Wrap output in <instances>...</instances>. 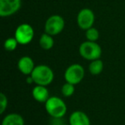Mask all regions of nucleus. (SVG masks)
<instances>
[{
	"label": "nucleus",
	"instance_id": "1",
	"mask_svg": "<svg viewBox=\"0 0 125 125\" xmlns=\"http://www.w3.org/2000/svg\"><path fill=\"white\" fill-rule=\"evenodd\" d=\"M30 75L36 85L45 86V87L52 84L55 77L53 70L46 64L36 65Z\"/></svg>",
	"mask_w": 125,
	"mask_h": 125
},
{
	"label": "nucleus",
	"instance_id": "2",
	"mask_svg": "<svg viewBox=\"0 0 125 125\" xmlns=\"http://www.w3.org/2000/svg\"><path fill=\"white\" fill-rule=\"evenodd\" d=\"M45 109L51 117L62 118L67 113V105L63 99L57 96H52L45 103Z\"/></svg>",
	"mask_w": 125,
	"mask_h": 125
},
{
	"label": "nucleus",
	"instance_id": "3",
	"mask_svg": "<svg viewBox=\"0 0 125 125\" xmlns=\"http://www.w3.org/2000/svg\"><path fill=\"white\" fill-rule=\"evenodd\" d=\"M79 54L85 60L94 61L101 57L102 48L97 42L86 40L79 46Z\"/></svg>",
	"mask_w": 125,
	"mask_h": 125
},
{
	"label": "nucleus",
	"instance_id": "4",
	"mask_svg": "<svg viewBox=\"0 0 125 125\" xmlns=\"http://www.w3.org/2000/svg\"><path fill=\"white\" fill-rule=\"evenodd\" d=\"M85 76V70L80 63H72L64 71V80L73 85L79 84Z\"/></svg>",
	"mask_w": 125,
	"mask_h": 125
},
{
	"label": "nucleus",
	"instance_id": "5",
	"mask_svg": "<svg viewBox=\"0 0 125 125\" xmlns=\"http://www.w3.org/2000/svg\"><path fill=\"white\" fill-rule=\"evenodd\" d=\"M14 37L19 45H27L31 43L34 37V30L28 23H21L16 28Z\"/></svg>",
	"mask_w": 125,
	"mask_h": 125
},
{
	"label": "nucleus",
	"instance_id": "6",
	"mask_svg": "<svg viewBox=\"0 0 125 125\" xmlns=\"http://www.w3.org/2000/svg\"><path fill=\"white\" fill-rule=\"evenodd\" d=\"M65 26V21L63 17L59 15H52L47 18L45 23V33L56 36L62 33Z\"/></svg>",
	"mask_w": 125,
	"mask_h": 125
},
{
	"label": "nucleus",
	"instance_id": "7",
	"mask_svg": "<svg viewBox=\"0 0 125 125\" xmlns=\"http://www.w3.org/2000/svg\"><path fill=\"white\" fill-rule=\"evenodd\" d=\"M76 21L79 28L86 31L94 26V23L95 21V15L92 10L84 8L79 11Z\"/></svg>",
	"mask_w": 125,
	"mask_h": 125
},
{
	"label": "nucleus",
	"instance_id": "8",
	"mask_svg": "<svg viewBox=\"0 0 125 125\" xmlns=\"http://www.w3.org/2000/svg\"><path fill=\"white\" fill-rule=\"evenodd\" d=\"M21 7V0H0V16L9 17Z\"/></svg>",
	"mask_w": 125,
	"mask_h": 125
},
{
	"label": "nucleus",
	"instance_id": "9",
	"mask_svg": "<svg viewBox=\"0 0 125 125\" xmlns=\"http://www.w3.org/2000/svg\"><path fill=\"white\" fill-rule=\"evenodd\" d=\"M36 65L34 61L29 56H23L18 60L17 68L18 70L24 75H30Z\"/></svg>",
	"mask_w": 125,
	"mask_h": 125
},
{
	"label": "nucleus",
	"instance_id": "10",
	"mask_svg": "<svg viewBox=\"0 0 125 125\" xmlns=\"http://www.w3.org/2000/svg\"><path fill=\"white\" fill-rule=\"evenodd\" d=\"M69 123L70 125H91V121L84 111H75L70 114Z\"/></svg>",
	"mask_w": 125,
	"mask_h": 125
},
{
	"label": "nucleus",
	"instance_id": "11",
	"mask_svg": "<svg viewBox=\"0 0 125 125\" xmlns=\"http://www.w3.org/2000/svg\"><path fill=\"white\" fill-rule=\"evenodd\" d=\"M32 96L39 103H45L51 97L49 90L45 86L36 85L32 89Z\"/></svg>",
	"mask_w": 125,
	"mask_h": 125
},
{
	"label": "nucleus",
	"instance_id": "12",
	"mask_svg": "<svg viewBox=\"0 0 125 125\" xmlns=\"http://www.w3.org/2000/svg\"><path fill=\"white\" fill-rule=\"evenodd\" d=\"M1 125H25L22 116L18 113H9L2 120Z\"/></svg>",
	"mask_w": 125,
	"mask_h": 125
},
{
	"label": "nucleus",
	"instance_id": "13",
	"mask_svg": "<svg viewBox=\"0 0 125 125\" xmlns=\"http://www.w3.org/2000/svg\"><path fill=\"white\" fill-rule=\"evenodd\" d=\"M54 43H55V41H54L53 36L46 33H44L39 40L40 46L45 51L51 50L54 46Z\"/></svg>",
	"mask_w": 125,
	"mask_h": 125
},
{
	"label": "nucleus",
	"instance_id": "14",
	"mask_svg": "<svg viewBox=\"0 0 125 125\" xmlns=\"http://www.w3.org/2000/svg\"><path fill=\"white\" fill-rule=\"evenodd\" d=\"M103 69H104V62L100 58L90 61V63L88 65V70L93 75H98L101 74Z\"/></svg>",
	"mask_w": 125,
	"mask_h": 125
},
{
	"label": "nucleus",
	"instance_id": "15",
	"mask_svg": "<svg viewBox=\"0 0 125 125\" xmlns=\"http://www.w3.org/2000/svg\"><path fill=\"white\" fill-rule=\"evenodd\" d=\"M75 85H73L71 83H69V82H65L62 86V87H61V93H62V96L66 98L71 97L74 94V93H75Z\"/></svg>",
	"mask_w": 125,
	"mask_h": 125
},
{
	"label": "nucleus",
	"instance_id": "16",
	"mask_svg": "<svg viewBox=\"0 0 125 125\" xmlns=\"http://www.w3.org/2000/svg\"><path fill=\"white\" fill-rule=\"evenodd\" d=\"M18 45H19V43L16 40V38L15 37H10V38H8L5 40V41L4 43V50L7 51V52H14L17 48Z\"/></svg>",
	"mask_w": 125,
	"mask_h": 125
},
{
	"label": "nucleus",
	"instance_id": "17",
	"mask_svg": "<svg viewBox=\"0 0 125 125\" xmlns=\"http://www.w3.org/2000/svg\"><path fill=\"white\" fill-rule=\"evenodd\" d=\"M85 35H86L87 40L97 42V40H99V32L97 28L92 27V28H90L89 29L86 30Z\"/></svg>",
	"mask_w": 125,
	"mask_h": 125
},
{
	"label": "nucleus",
	"instance_id": "18",
	"mask_svg": "<svg viewBox=\"0 0 125 125\" xmlns=\"http://www.w3.org/2000/svg\"><path fill=\"white\" fill-rule=\"evenodd\" d=\"M8 107V98L4 93L0 94V114L4 113Z\"/></svg>",
	"mask_w": 125,
	"mask_h": 125
},
{
	"label": "nucleus",
	"instance_id": "19",
	"mask_svg": "<svg viewBox=\"0 0 125 125\" xmlns=\"http://www.w3.org/2000/svg\"><path fill=\"white\" fill-rule=\"evenodd\" d=\"M62 118H54L52 117V121H51V125H62V123H64V122L62 121Z\"/></svg>",
	"mask_w": 125,
	"mask_h": 125
},
{
	"label": "nucleus",
	"instance_id": "20",
	"mask_svg": "<svg viewBox=\"0 0 125 125\" xmlns=\"http://www.w3.org/2000/svg\"><path fill=\"white\" fill-rule=\"evenodd\" d=\"M26 82H28V84H32V83H34L33 82V78L31 77V75H28V77H27V79H26Z\"/></svg>",
	"mask_w": 125,
	"mask_h": 125
},
{
	"label": "nucleus",
	"instance_id": "21",
	"mask_svg": "<svg viewBox=\"0 0 125 125\" xmlns=\"http://www.w3.org/2000/svg\"><path fill=\"white\" fill-rule=\"evenodd\" d=\"M62 125H70V123H62Z\"/></svg>",
	"mask_w": 125,
	"mask_h": 125
}]
</instances>
